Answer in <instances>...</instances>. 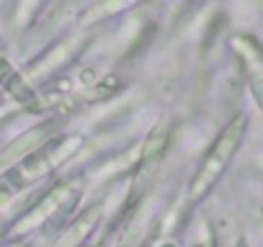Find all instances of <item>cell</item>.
Masks as SVG:
<instances>
[{
    "label": "cell",
    "instance_id": "cell-3",
    "mask_svg": "<svg viewBox=\"0 0 263 247\" xmlns=\"http://www.w3.org/2000/svg\"><path fill=\"white\" fill-rule=\"evenodd\" d=\"M168 142H171V127H168V121H158L155 129L145 139L137 173H135V178H132V198H129V203L145 198V193L150 191V186H153V180H155V175L160 170V162L165 157Z\"/></svg>",
    "mask_w": 263,
    "mask_h": 247
},
{
    "label": "cell",
    "instance_id": "cell-12",
    "mask_svg": "<svg viewBox=\"0 0 263 247\" xmlns=\"http://www.w3.org/2000/svg\"><path fill=\"white\" fill-rule=\"evenodd\" d=\"M11 196H13V193H8L6 188H0V209H3V206L11 201Z\"/></svg>",
    "mask_w": 263,
    "mask_h": 247
},
{
    "label": "cell",
    "instance_id": "cell-2",
    "mask_svg": "<svg viewBox=\"0 0 263 247\" xmlns=\"http://www.w3.org/2000/svg\"><path fill=\"white\" fill-rule=\"evenodd\" d=\"M80 145H83L80 137H65L62 142H47L42 150H36L34 155H29L26 160H21L18 165H13L11 170H6L3 175H0V188L13 193V191H21V188L31 186L34 180L44 178L49 170L62 165Z\"/></svg>",
    "mask_w": 263,
    "mask_h": 247
},
{
    "label": "cell",
    "instance_id": "cell-4",
    "mask_svg": "<svg viewBox=\"0 0 263 247\" xmlns=\"http://www.w3.org/2000/svg\"><path fill=\"white\" fill-rule=\"evenodd\" d=\"M75 198V183H62V186H54L42 201H36L34 209H29L18 221H16V234H26L36 227H42L44 221H49L62 206H67L70 201Z\"/></svg>",
    "mask_w": 263,
    "mask_h": 247
},
{
    "label": "cell",
    "instance_id": "cell-11",
    "mask_svg": "<svg viewBox=\"0 0 263 247\" xmlns=\"http://www.w3.org/2000/svg\"><path fill=\"white\" fill-rule=\"evenodd\" d=\"M119 247H140V229H126V234L121 237V242H119Z\"/></svg>",
    "mask_w": 263,
    "mask_h": 247
},
{
    "label": "cell",
    "instance_id": "cell-10",
    "mask_svg": "<svg viewBox=\"0 0 263 247\" xmlns=\"http://www.w3.org/2000/svg\"><path fill=\"white\" fill-rule=\"evenodd\" d=\"M39 6H42V0H18V8H16V24H21V26L31 24V18L36 16Z\"/></svg>",
    "mask_w": 263,
    "mask_h": 247
},
{
    "label": "cell",
    "instance_id": "cell-14",
    "mask_svg": "<svg viewBox=\"0 0 263 247\" xmlns=\"http://www.w3.org/2000/svg\"><path fill=\"white\" fill-rule=\"evenodd\" d=\"M6 247H18V244H6Z\"/></svg>",
    "mask_w": 263,
    "mask_h": 247
},
{
    "label": "cell",
    "instance_id": "cell-15",
    "mask_svg": "<svg viewBox=\"0 0 263 247\" xmlns=\"http://www.w3.org/2000/svg\"><path fill=\"white\" fill-rule=\"evenodd\" d=\"M201 247H212V244H201Z\"/></svg>",
    "mask_w": 263,
    "mask_h": 247
},
{
    "label": "cell",
    "instance_id": "cell-1",
    "mask_svg": "<svg viewBox=\"0 0 263 247\" xmlns=\"http://www.w3.org/2000/svg\"><path fill=\"white\" fill-rule=\"evenodd\" d=\"M245 132H248V118L242 113L235 116L227 127L219 132V137L214 139V145L204 155V160H201V165H199V170H196V175H194V180L189 186V201L191 203L201 201L217 186V180L224 175L227 165L237 155V150H240V145L245 139Z\"/></svg>",
    "mask_w": 263,
    "mask_h": 247
},
{
    "label": "cell",
    "instance_id": "cell-9",
    "mask_svg": "<svg viewBox=\"0 0 263 247\" xmlns=\"http://www.w3.org/2000/svg\"><path fill=\"white\" fill-rule=\"evenodd\" d=\"M140 3H145V0H98L93 8H88V11L83 13L80 21H83L85 26H90V24L106 21V18H111V16H116V13H124V11L135 8V6H140Z\"/></svg>",
    "mask_w": 263,
    "mask_h": 247
},
{
    "label": "cell",
    "instance_id": "cell-13",
    "mask_svg": "<svg viewBox=\"0 0 263 247\" xmlns=\"http://www.w3.org/2000/svg\"><path fill=\"white\" fill-rule=\"evenodd\" d=\"M237 247H248V242H245V237H240V239H237Z\"/></svg>",
    "mask_w": 263,
    "mask_h": 247
},
{
    "label": "cell",
    "instance_id": "cell-8",
    "mask_svg": "<svg viewBox=\"0 0 263 247\" xmlns=\"http://www.w3.org/2000/svg\"><path fill=\"white\" fill-rule=\"evenodd\" d=\"M98 216H101V206H98V203L90 206V209H85V211L62 232V237H60L52 247H80V244L88 239V234L96 229Z\"/></svg>",
    "mask_w": 263,
    "mask_h": 247
},
{
    "label": "cell",
    "instance_id": "cell-6",
    "mask_svg": "<svg viewBox=\"0 0 263 247\" xmlns=\"http://www.w3.org/2000/svg\"><path fill=\"white\" fill-rule=\"evenodd\" d=\"M0 88H3L18 106H24V108L31 111V113H39V111L44 108L39 93L31 88V83H29L6 57H0Z\"/></svg>",
    "mask_w": 263,
    "mask_h": 247
},
{
    "label": "cell",
    "instance_id": "cell-5",
    "mask_svg": "<svg viewBox=\"0 0 263 247\" xmlns=\"http://www.w3.org/2000/svg\"><path fill=\"white\" fill-rule=\"evenodd\" d=\"M54 121H47V123H39V127H34V129H29V132H24L18 139H13L3 152H0V170H11L13 165H18L21 160H26L29 155H34L36 150H42L47 142H49V137L54 134Z\"/></svg>",
    "mask_w": 263,
    "mask_h": 247
},
{
    "label": "cell",
    "instance_id": "cell-7",
    "mask_svg": "<svg viewBox=\"0 0 263 247\" xmlns=\"http://www.w3.org/2000/svg\"><path fill=\"white\" fill-rule=\"evenodd\" d=\"M235 52H237V57H240V65H242L248 88H250L255 103H258L260 111H263V62H260V54H258L255 47H250L245 39H237V42H235Z\"/></svg>",
    "mask_w": 263,
    "mask_h": 247
}]
</instances>
